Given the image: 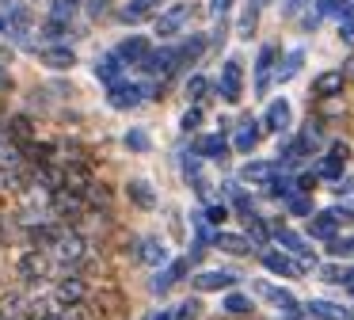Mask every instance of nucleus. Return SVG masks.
I'll use <instances>...</instances> for the list:
<instances>
[{
	"mask_svg": "<svg viewBox=\"0 0 354 320\" xmlns=\"http://www.w3.org/2000/svg\"><path fill=\"white\" fill-rule=\"evenodd\" d=\"M153 84H126L118 80L115 88H111V107H118V111H130V107H138L145 96H153Z\"/></svg>",
	"mask_w": 354,
	"mask_h": 320,
	"instance_id": "obj_2",
	"label": "nucleus"
},
{
	"mask_svg": "<svg viewBox=\"0 0 354 320\" xmlns=\"http://www.w3.org/2000/svg\"><path fill=\"white\" fill-rule=\"evenodd\" d=\"M126 149L149 152V134H145V130H130V134H126Z\"/></svg>",
	"mask_w": 354,
	"mask_h": 320,
	"instance_id": "obj_38",
	"label": "nucleus"
},
{
	"mask_svg": "<svg viewBox=\"0 0 354 320\" xmlns=\"http://www.w3.org/2000/svg\"><path fill=\"white\" fill-rule=\"evenodd\" d=\"M274 240L278 244H282V251H290V256L293 259H305V263H320V259H316V251L313 248H308V240H305V236H301V233H293V229H274Z\"/></svg>",
	"mask_w": 354,
	"mask_h": 320,
	"instance_id": "obj_4",
	"label": "nucleus"
},
{
	"mask_svg": "<svg viewBox=\"0 0 354 320\" xmlns=\"http://www.w3.org/2000/svg\"><path fill=\"white\" fill-rule=\"evenodd\" d=\"M255 290H259L263 297H267L274 309H282V312H297L301 305H297V297L290 294V290H282V286H270V282H255Z\"/></svg>",
	"mask_w": 354,
	"mask_h": 320,
	"instance_id": "obj_11",
	"label": "nucleus"
},
{
	"mask_svg": "<svg viewBox=\"0 0 354 320\" xmlns=\"http://www.w3.org/2000/svg\"><path fill=\"white\" fill-rule=\"evenodd\" d=\"M115 53H118L122 61H130V65H141V61H145L153 50H149V42H145L141 35H130V38H126V42L115 50Z\"/></svg>",
	"mask_w": 354,
	"mask_h": 320,
	"instance_id": "obj_19",
	"label": "nucleus"
},
{
	"mask_svg": "<svg viewBox=\"0 0 354 320\" xmlns=\"http://www.w3.org/2000/svg\"><path fill=\"white\" fill-rule=\"evenodd\" d=\"M176 65H179V50H153L145 61H141V69L153 73V76H168Z\"/></svg>",
	"mask_w": 354,
	"mask_h": 320,
	"instance_id": "obj_9",
	"label": "nucleus"
},
{
	"mask_svg": "<svg viewBox=\"0 0 354 320\" xmlns=\"http://www.w3.org/2000/svg\"><path fill=\"white\" fill-rule=\"evenodd\" d=\"M267 190H270L274 198H290V195H293V179H290V175H274V179L267 183Z\"/></svg>",
	"mask_w": 354,
	"mask_h": 320,
	"instance_id": "obj_36",
	"label": "nucleus"
},
{
	"mask_svg": "<svg viewBox=\"0 0 354 320\" xmlns=\"http://www.w3.org/2000/svg\"><path fill=\"white\" fill-rule=\"evenodd\" d=\"M221 309L232 312V317H244V312H252V297L240 294V290H229V294H225V301H221Z\"/></svg>",
	"mask_w": 354,
	"mask_h": 320,
	"instance_id": "obj_28",
	"label": "nucleus"
},
{
	"mask_svg": "<svg viewBox=\"0 0 354 320\" xmlns=\"http://www.w3.org/2000/svg\"><path fill=\"white\" fill-rule=\"evenodd\" d=\"M156 4H160V0H130V4H126L118 15H122L126 23H141V19H145V15L153 12Z\"/></svg>",
	"mask_w": 354,
	"mask_h": 320,
	"instance_id": "obj_29",
	"label": "nucleus"
},
{
	"mask_svg": "<svg viewBox=\"0 0 354 320\" xmlns=\"http://www.w3.org/2000/svg\"><path fill=\"white\" fill-rule=\"evenodd\" d=\"M187 19H191V4H171L168 12H164L160 19H156V35H160V38H168V35H179Z\"/></svg>",
	"mask_w": 354,
	"mask_h": 320,
	"instance_id": "obj_7",
	"label": "nucleus"
},
{
	"mask_svg": "<svg viewBox=\"0 0 354 320\" xmlns=\"http://www.w3.org/2000/svg\"><path fill=\"white\" fill-rule=\"evenodd\" d=\"M19 274H24V278H46L50 274V259L42 256V251H27L24 259H19Z\"/></svg>",
	"mask_w": 354,
	"mask_h": 320,
	"instance_id": "obj_21",
	"label": "nucleus"
},
{
	"mask_svg": "<svg viewBox=\"0 0 354 320\" xmlns=\"http://www.w3.org/2000/svg\"><path fill=\"white\" fill-rule=\"evenodd\" d=\"M351 240H354V236H351Z\"/></svg>",
	"mask_w": 354,
	"mask_h": 320,
	"instance_id": "obj_54",
	"label": "nucleus"
},
{
	"mask_svg": "<svg viewBox=\"0 0 354 320\" xmlns=\"http://www.w3.org/2000/svg\"><path fill=\"white\" fill-rule=\"evenodd\" d=\"M191 286L198 290V294H214V290H232L236 286V274L232 271H198L191 278Z\"/></svg>",
	"mask_w": 354,
	"mask_h": 320,
	"instance_id": "obj_6",
	"label": "nucleus"
},
{
	"mask_svg": "<svg viewBox=\"0 0 354 320\" xmlns=\"http://www.w3.org/2000/svg\"><path fill=\"white\" fill-rule=\"evenodd\" d=\"M54 210L62 213V217H80L84 213V195H77V190H54Z\"/></svg>",
	"mask_w": 354,
	"mask_h": 320,
	"instance_id": "obj_15",
	"label": "nucleus"
},
{
	"mask_svg": "<svg viewBox=\"0 0 354 320\" xmlns=\"http://www.w3.org/2000/svg\"><path fill=\"white\" fill-rule=\"evenodd\" d=\"M54 297H57L62 305H80V301L88 297V282H84V278H77V274H69V278L57 282Z\"/></svg>",
	"mask_w": 354,
	"mask_h": 320,
	"instance_id": "obj_8",
	"label": "nucleus"
},
{
	"mask_svg": "<svg viewBox=\"0 0 354 320\" xmlns=\"http://www.w3.org/2000/svg\"><path fill=\"white\" fill-rule=\"evenodd\" d=\"M259 259H263V267H267L270 274H282V278H301V274H305V263L293 259L290 251H282V248H267Z\"/></svg>",
	"mask_w": 354,
	"mask_h": 320,
	"instance_id": "obj_1",
	"label": "nucleus"
},
{
	"mask_svg": "<svg viewBox=\"0 0 354 320\" xmlns=\"http://www.w3.org/2000/svg\"><path fill=\"white\" fill-rule=\"evenodd\" d=\"M12 183H16V179H12L8 172H0V187H12Z\"/></svg>",
	"mask_w": 354,
	"mask_h": 320,
	"instance_id": "obj_51",
	"label": "nucleus"
},
{
	"mask_svg": "<svg viewBox=\"0 0 354 320\" xmlns=\"http://www.w3.org/2000/svg\"><path fill=\"white\" fill-rule=\"evenodd\" d=\"M351 65H354V61H351ZM351 76H354V69H351Z\"/></svg>",
	"mask_w": 354,
	"mask_h": 320,
	"instance_id": "obj_53",
	"label": "nucleus"
},
{
	"mask_svg": "<svg viewBox=\"0 0 354 320\" xmlns=\"http://www.w3.org/2000/svg\"><path fill=\"white\" fill-rule=\"evenodd\" d=\"M42 61H46L50 69H73L77 65V53H73L69 46H50V50H42Z\"/></svg>",
	"mask_w": 354,
	"mask_h": 320,
	"instance_id": "obj_24",
	"label": "nucleus"
},
{
	"mask_svg": "<svg viewBox=\"0 0 354 320\" xmlns=\"http://www.w3.org/2000/svg\"><path fill=\"white\" fill-rule=\"evenodd\" d=\"M270 69H274V46H263L259 61H255V96L270 88Z\"/></svg>",
	"mask_w": 354,
	"mask_h": 320,
	"instance_id": "obj_17",
	"label": "nucleus"
},
{
	"mask_svg": "<svg viewBox=\"0 0 354 320\" xmlns=\"http://www.w3.org/2000/svg\"><path fill=\"white\" fill-rule=\"evenodd\" d=\"M4 27H8V23H4V15H0V30H4Z\"/></svg>",
	"mask_w": 354,
	"mask_h": 320,
	"instance_id": "obj_52",
	"label": "nucleus"
},
{
	"mask_svg": "<svg viewBox=\"0 0 354 320\" xmlns=\"http://www.w3.org/2000/svg\"><path fill=\"white\" fill-rule=\"evenodd\" d=\"M240 84H244V65H240L236 57H229V61L221 65V84H217V91H221V96L229 99V103H236L240 91H244Z\"/></svg>",
	"mask_w": 354,
	"mask_h": 320,
	"instance_id": "obj_5",
	"label": "nucleus"
},
{
	"mask_svg": "<svg viewBox=\"0 0 354 320\" xmlns=\"http://www.w3.org/2000/svg\"><path fill=\"white\" fill-rule=\"evenodd\" d=\"M130 198H133V206H141V210H153L156 206V195H153V187H149L145 179H130Z\"/></svg>",
	"mask_w": 354,
	"mask_h": 320,
	"instance_id": "obj_27",
	"label": "nucleus"
},
{
	"mask_svg": "<svg viewBox=\"0 0 354 320\" xmlns=\"http://www.w3.org/2000/svg\"><path fill=\"white\" fill-rule=\"evenodd\" d=\"M244 175L248 183H270L274 179V164H270V160H252V164H244Z\"/></svg>",
	"mask_w": 354,
	"mask_h": 320,
	"instance_id": "obj_26",
	"label": "nucleus"
},
{
	"mask_svg": "<svg viewBox=\"0 0 354 320\" xmlns=\"http://www.w3.org/2000/svg\"><path fill=\"white\" fill-rule=\"evenodd\" d=\"M331 213H335L339 225H354V210H351V206H331Z\"/></svg>",
	"mask_w": 354,
	"mask_h": 320,
	"instance_id": "obj_42",
	"label": "nucleus"
},
{
	"mask_svg": "<svg viewBox=\"0 0 354 320\" xmlns=\"http://www.w3.org/2000/svg\"><path fill=\"white\" fill-rule=\"evenodd\" d=\"M255 19H259V4H248L244 15H240V35H252V30H255Z\"/></svg>",
	"mask_w": 354,
	"mask_h": 320,
	"instance_id": "obj_39",
	"label": "nucleus"
},
{
	"mask_svg": "<svg viewBox=\"0 0 354 320\" xmlns=\"http://www.w3.org/2000/svg\"><path fill=\"white\" fill-rule=\"evenodd\" d=\"M198 317V301H183V309L176 312V320H194Z\"/></svg>",
	"mask_w": 354,
	"mask_h": 320,
	"instance_id": "obj_44",
	"label": "nucleus"
},
{
	"mask_svg": "<svg viewBox=\"0 0 354 320\" xmlns=\"http://www.w3.org/2000/svg\"><path fill=\"white\" fill-rule=\"evenodd\" d=\"M206 91H209V80H206V76H191V80H187V96H191V99H202Z\"/></svg>",
	"mask_w": 354,
	"mask_h": 320,
	"instance_id": "obj_40",
	"label": "nucleus"
},
{
	"mask_svg": "<svg viewBox=\"0 0 354 320\" xmlns=\"http://www.w3.org/2000/svg\"><path fill=\"white\" fill-rule=\"evenodd\" d=\"M138 259L145 267H168V248H164L156 236H145V240L138 244Z\"/></svg>",
	"mask_w": 354,
	"mask_h": 320,
	"instance_id": "obj_14",
	"label": "nucleus"
},
{
	"mask_svg": "<svg viewBox=\"0 0 354 320\" xmlns=\"http://www.w3.org/2000/svg\"><path fill=\"white\" fill-rule=\"evenodd\" d=\"M8 134L19 137V141L27 145V141H31V118H24V114H19V118H12L8 122Z\"/></svg>",
	"mask_w": 354,
	"mask_h": 320,
	"instance_id": "obj_37",
	"label": "nucleus"
},
{
	"mask_svg": "<svg viewBox=\"0 0 354 320\" xmlns=\"http://www.w3.org/2000/svg\"><path fill=\"white\" fill-rule=\"evenodd\" d=\"M225 152H229V141H225L221 134H206L194 141V157H206V160H225Z\"/></svg>",
	"mask_w": 354,
	"mask_h": 320,
	"instance_id": "obj_16",
	"label": "nucleus"
},
{
	"mask_svg": "<svg viewBox=\"0 0 354 320\" xmlns=\"http://www.w3.org/2000/svg\"><path fill=\"white\" fill-rule=\"evenodd\" d=\"M301 8H305V0H282V12L286 15H297Z\"/></svg>",
	"mask_w": 354,
	"mask_h": 320,
	"instance_id": "obj_48",
	"label": "nucleus"
},
{
	"mask_svg": "<svg viewBox=\"0 0 354 320\" xmlns=\"http://www.w3.org/2000/svg\"><path fill=\"white\" fill-rule=\"evenodd\" d=\"M339 35H343L346 42H354V15H346V19L339 23Z\"/></svg>",
	"mask_w": 354,
	"mask_h": 320,
	"instance_id": "obj_46",
	"label": "nucleus"
},
{
	"mask_svg": "<svg viewBox=\"0 0 354 320\" xmlns=\"http://www.w3.org/2000/svg\"><path fill=\"white\" fill-rule=\"evenodd\" d=\"M50 248H54V259L65 267V271H69V267H77L80 256H84V240H80L77 233H57V240L50 244Z\"/></svg>",
	"mask_w": 354,
	"mask_h": 320,
	"instance_id": "obj_3",
	"label": "nucleus"
},
{
	"mask_svg": "<svg viewBox=\"0 0 354 320\" xmlns=\"http://www.w3.org/2000/svg\"><path fill=\"white\" fill-rule=\"evenodd\" d=\"M62 35H65V23H46V30H42V38H46V42H57Z\"/></svg>",
	"mask_w": 354,
	"mask_h": 320,
	"instance_id": "obj_43",
	"label": "nucleus"
},
{
	"mask_svg": "<svg viewBox=\"0 0 354 320\" xmlns=\"http://www.w3.org/2000/svg\"><path fill=\"white\" fill-rule=\"evenodd\" d=\"M263 126H267L270 134H282V130L290 126V103H286V99H274V103L267 107V114H263Z\"/></svg>",
	"mask_w": 354,
	"mask_h": 320,
	"instance_id": "obj_20",
	"label": "nucleus"
},
{
	"mask_svg": "<svg viewBox=\"0 0 354 320\" xmlns=\"http://www.w3.org/2000/svg\"><path fill=\"white\" fill-rule=\"evenodd\" d=\"M244 221H248V240L263 244V240H267V236H274V233H270V229H267V221L259 217V213H248Z\"/></svg>",
	"mask_w": 354,
	"mask_h": 320,
	"instance_id": "obj_34",
	"label": "nucleus"
},
{
	"mask_svg": "<svg viewBox=\"0 0 354 320\" xmlns=\"http://www.w3.org/2000/svg\"><path fill=\"white\" fill-rule=\"evenodd\" d=\"M255 145H259V126H255V122H240L236 137H232V149H236V152H252Z\"/></svg>",
	"mask_w": 354,
	"mask_h": 320,
	"instance_id": "obj_23",
	"label": "nucleus"
},
{
	"mask_svg": "<svg viewBox=\"0 0 354 320\" xmlns=\"http://www.w3.org/2000/svg\"><path fill=\"white\" fill-rule=\"evenodd\" d=\"M229 8H232V0H209V12L214 15H225Z\"/></svg>",
	"mask_w": 354,
	"mask_h": 320,
	"instance_id": "obj_47",
	"label": "nucleus"
},
{
	"mask_svg": "<svg viewBox=\"0 0 354 320\" xmlns=\"http://www.w3.org/2000/svg\"><path fill=\"white\" fill-rule=\"evenodd\" d=\"M4 145H12V134H8V126H0V149Z\"/></svg>",
	"mask_w": 354,
	"mask_h": 320,
	"instance_id": "obj_50",
	"label": "nucleus"
},
{
	"mask_svg": "<svg viewBox=\"0 0 354 320\" xmlns=\"http://www.w3.org/2000/svg\"><path fill=\"white\" fill-rule=\"evenodd\" d=\"M308 236H313V240H335V236H339L335 213H331V210L313 213V217H308Z\"/></svg>",
	"mask_w": 354,
	"mask_h": 320,
	"instance_id": "obj_10",
	"label": "nucleus"
},
{
	"mask_svg": "<svg viewBox=\"0 0 354 320\" xmlns=\"http://www.w3.org/2000/svg\"><path fill=\"white\" fill-rule=\"evenodd\" d=\"M343 80H346L343 73H324V76H316L313 91L316 96H335V91H343Z\"/></svg>",
	"mask_w": 354,
	"mask_h": 320,
	"instance_id": "obj_31",
	"label": "nucleus"
},
{
	"mask_svg": "<svg viewBox=\"0 0 354 320\" xmlns=\"http://www.w3.org/2000/svg\"><path fill=\"white\" fill-rule=\"evenodd\" d=\"M77 8H80V0H54V4H50V23H65V27H69Z\"/></svg>",
	"mask_w": 354,
	"mask_h": 320,
	"instance_id": "obj_32",
	"label": "nucleus"
},
{
	"mask_svg": "<svg viewBox=\"0 0 354 320\" xmlns=\"http://www.w3.org/2000/svg\"><path fill=\"white\" fill-rule=\"evenodd\" d=\"M198 122H202V111H198V107H191V111L183 114V130H194Z\"/></svg>",
	"mask_w": 354,
	"mask_h": 320,
	"instance_id": "obj_45",
	"label": "nucleus"
},
{
	"mask_svg": "<svg viewBox=\"0 0 354 320\" xmlns=\"http://www.w3.org/2000/svg\"><path fill=\"white\" fill-rule=\"evenodd\" d=\"M202 50H206V38H202V35L187 38V42L179 46V61H194V57H202Z\"/></svg>",
	"mask_w": 354,
	"mask_h": 320,
	"instance_id": "obj_35",
	"label": "nucleus"
},
{
	"mask_svg": "<svg viewBox=\"0 0 354 320\" xmlns=\"http://www.w3.org/2000/svg\"><path fill=\"white\" fill-rule=\"evenodd\" d=\"M214 248L229 251V256H248V251H252V240H248L244 233H225V229H217V233H214Z\"/></svg>",
	"mask_w": 354,
	"mask_h": 320,
	"instance_id": "obj_13",
	"label": "nucleus"
},
{
	"mask_svg": "<svg viewBox=\"0 0 354 320\" xmlns=\"http://www.w3.org/2000/svg\"><path fill=\"white\" fill-rule=\"evenodd\" d=\"M346 157H351V149H346V145H335V149H331L328 157L320 160V175H324V179H335V183H339V175H343Z\"/></svg>",
	"mask_w": 354,
	"mask_h": 320,
	"instance_id": "obj_18",
	"label": "nucleus"
},
{
	"mask_svg": "<svg viewBox=\"0 0 354 320\" xmlns=\"http://www.w3.org/2000/svg\"><path fill=\"white\" fill-rule=\"evenodd\" d=\"M225 217H229V206H225V202H217V206H209V210H206V221H214V225H221Z\"/></svg>",
	"mask_w": 354,
	"mask_h": 320,
	"instance_id": "obj_41",
	"label": "nucleus"
},
{
	"mask_svg": "<svg viewBox=\"0 0 354 320\" xmlns=\"http://www.w3.org/2000/svg\"><path fill=\"white\" fill-rule=\"evenodd\" d=\"M305 312H308V317H316V320H354V309L335 305V301H308Z\"/></svg>",
	"mask_w": 354,
	"mask_h": 320,
	"instance_id": "obj_12",
	"label": "nucleus"
},
{
	"mask_svg": "<svg viewBox=\"0 0 354 320\" xmlns=\"http://www.w3.org/2000/svg\"><path fill=\"white\" fill-rule=\"evenodd\" d=\"M301 61H305V50H290V53H286V61H278V69H274L278 84L293 80V76H297V69H301Z\"/></svg>",
	"mask_w": 354,
	"mask_h": 320,
	"instance_id": "obj_25",
	"label": "nucleus"
},
{
	"mask_svg": "<svg viewBox=\"0 0 354 320\" xmlns=\"http://www.w3.org/2000/svg\"><path fill=\"white\" fill-rule=\"evenodd\" d=\"M286 210H290L293 217H313V198L301 195V190H293V195L286 198Z\"/></svg>",
	"mask_w": 354,
	"mask_h": 320,
	"instance_id": "obj_33",
	"label": "nucleus"
},
{
	"mask_svg": "<svg viewBox=\"0 0 354 320\" xmlns=\"http://www.w3.org/2000/svg\"><path fill=\"white\" fill-rule=\"evenodd\" d=\"M187 267H191V256H187V259H176V263H168V271L156 274V290H168L171 282H179V278L187 274Z\"/></svg>",
	"mask_w": 354,
	"mask_h": 320,
	"instance_id": "obj_30",
	"label": "nucleus"
},
{
	"mask_svg": "<svg viewBox=\"0 0 354 320\" xmlns=\"http://www.w3.org/2000/svg\"><path fill=\"white\" fill-rule=\"evenodd\" d=\"M145 320H176V317H171V312H164V309H160V312H149Z\"/></svg>",
	"mask_w": 354,
	"mask_h": 320,
	"instance_id": "obj_49",
	"label": "nucleus"
},
{
	"mask_svg": "<svg viewBox=\"0 0 354 320\" xmlns=\"http://www.w3.org/2000/svg\"><path fill=\"white\" fill-rule=\"evenodd\" d=\"M122 65H126V61L118 57V53H107L103 61H95V76H100V80L107 84V88H115L118 76H122Z\"/></svg>",
	"mask_w": 354,
	"mask_h": 320,
	"instance_id": "obj_22",
	"label": "nucleus"
}]
</instances>
